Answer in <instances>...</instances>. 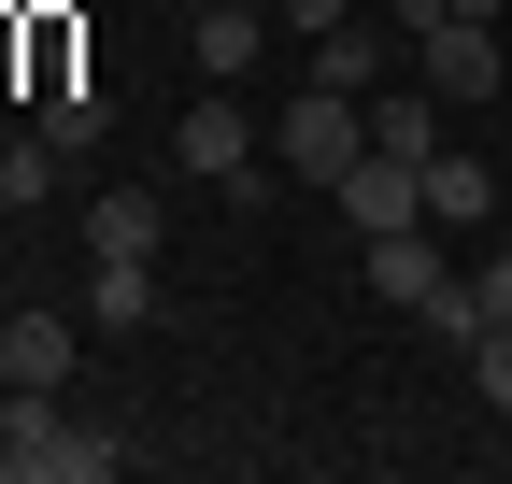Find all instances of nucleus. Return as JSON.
<instances>
[{"label": "nucleus", "mask_w": 512, "mask_h": 484, "mask_svg": "<svg viewBox=\"0 0 512 484\" xmlns=\"http://www.w3.org/2000/svg\"><path fill=\"white\" fill-rule=\"evenodd\" d=\"M0 470H15V484H114L128 442L114 428H72L57 385H0Z\"/></svg>", "instance_id": "1"}, {"label": "nucleus", "mask_w": 512, "mask_h": 484, "mask_svg": "<svg viewBox=\"0 0 512 484\" xmlns=\"http://www.w3.org/2000/svg\"><path fill=\"white\" fill-rule=\"evenodd\" d=\"M271 157L299 171V186H313V200H328V186H342V171L370 157V114H356L342 86H299V100L271 114Z\"/></svg>", "instance_id": "2"}, {"label": "nucleus", "mask_w": 512, "mask_h": 484, "mask_svg": "<svg viewBox=\"0 0 512 484\" xmlns=\"http://www.w3.org/2000/svg\"><path fill=\"white\" fill-rule=\"evenodd\" d=\"M171 157L200 171V186H256V171H271V129H256V114L214 86V100H185V129H171Z\"/></svg>", "instance_id": "3"}, {"label": "nucleus", "mask_w": 512, "mask_h": 484, "mask_svg": "<svg viewBox=\"0 0 512 484\" xmlns=\"http://www.w3.org/2000/svg\"><path fill=\"white\" fill-rule=\"evenodd\" d=\"M328 214H342L356 242H384V228H427V171H413V157H384V143H370V157L342 171V186H328Z\"/></svg>", "instance_id": "4"}, {"label": "nucleus", "mask_w": 512, "mask_h": 484, "mask_svg": "<svg viewBox=\"0 0 512 484\" xmlns=\"http://www.w3.org/2000/svg\"><path fill=\"white\" fill-rule=\"evenodd\" d=\"M413 72H427V100H498V29H470V15L413 29Z\"/></svg>", "instance_id": "5"}, {"label": "nucleus", "mask_w": 512, "mask_h": 484, "mask_svg": "<svg viewBox=\"0 0 512 484\" xmlns=\"http://www.w3.org/2000/svg\"><path fill=\"white\" fill-rule=\"evenodd\" d=\"M72 356H86V314H0V385H72Z\"/></svg>", "instance_id": "6"}, {"label": "nucleus", "mask_w": 512, "mask_h": 484, "mask_svg": "<svg viewBox=\"0 0 512 484\" xmlns=\"http://www.w3.org/2000/svg\"><path fill=\"white\" fill-rule=\"evenodd\" d=\"M299 57H313L299 86H342V100H370V86H384V57H399V15H384V29H370V15H342V29H313Z\"/></svg>", "instance_id": "7"}, {"label": "nucleus", "mask_w": 512, "mask_h": 484, "mask_svg": "<svg viewBox=\"0 0 512 484\" xmlns=\"http://www.w3.org/2000/svg\"><path fill=\"white\" fill-rule=\"evenodd\" d=\"M185 29H200V86H242L256 57H271V15H256V0H200Z\"/></svg>", "instance_id": "8"}, {"label": "nucleus", "mask_w": 512, "mask_h": 484, "mask_svg": "<svg viewBox=\"0 0 512 484\" xmlns=\"http://www.w3.org/2000/svg\"><path fill=\"white\" fill-rule=\"evenodd\" d=\"M157 242H171V200H143V186L86 200V257H157Z\"/></svg>", "instance_id": "9"}, {"label": "nucleus", "mask_w": 512, "mask_h": 484, "mask_svg": "<svg viewBox=\"0 0 512 484\" xmlns=\"http://www.w3.org/2000/svg\"><path fill=\"white\" fill-rule=\"evenodd\" d=\"M484 214H498V171L441 143V157H427V228H484Z\"/></svg>", "instance_id": "10"}, {"label": "nucleus", "mask_w": 512, "mask_h": 484, "mask_svg": "<svg viewBox=\"0 0 512 484\" xmlns=\"http://www.w3.org/2000/svg\"><path fill=\"white\" fill-rule=\"evenodd\" d=\"M427 285H441V228H384V242H370V299H399V314H413Z\"/></svg>", "instance_id": "11"}, {"label": "nucleus", "mask_w": 512, "mask_h": 484, "mask_svg": "<svg viewBox=\"0 0 512 484\" xmlns=\"http://www.w3.org/2000/svg\"><path fill=\"white\" fill-rule=\"evenodd\" d=\"M86 328H157V257H100L86 271Z\"/></svg>", "instance_id": "12"}, {"label": "nucleus", "mask_w": 512, "mask_h": 484, "mask_svg": "<svg viewBox=\"0 0 512 484\" xmlns=\"http://www.w3.org/2000/svg\"><path fill=\"white\" fill-rule=\"evenodd\" d=\"M29 100H43V143H57V157H86V143L114 129V100H100L86 72H72V86H29Z\"/></svg>", "instance_id": "13"}, {"label": "nucleus", "mask_w": 512, "mask_h": 484, "mask_svg": "<svg viewBox=\"0 0 512 484\" xmlns=\"http://www.w3.org/2000/svg\"><path fill=\"white\" fill-rule=\"evenodd\" d=\"M57 171H72V157H57L43 129H29V143H0V214H29V200H57Z\"/></svg>", "instance_id": "14"}, {"label": "nucleus", "mask_w": 512, "mask_h": 484, "mask_svg": "<svg viewBox=\"0 0 512 484\" xmlns=\"http://www.w3.org/2000/svg\"><path fill=\"white\" fill-rule=\"evenodd\" d=\"M370 143H384V157H413V171L441 157V143H427V100H370Z\"/></svg>", "instance_id": "15"}, {"label": "nucleus", "mask_w": 512, "mask_h": 484, "mask_svg": "<svg viewBox=\"0 0 512 484\" xmlns=\"http://www.w3.org/2000/svg\"><path fill=\"white\" fill-rule=\"evenodd\" d=\"M470 385L498 399V428H512V328H484V342H470Z\"/></svg>", "instance_id": "16"}, {"label": "nucleus", "mask_w": 512, "mask_h": 484, "mask_svg": "<svg viewBox=\"0 0 512 484\" xmlns=\"http://www.w3.org/2000/svg\"><path fill=\"white\" fill-rule=\"evenodd\" d=\"M470 285H484V328H512V242H498V257H484Z\"/></svg>", "instance_id": "17"}, {"label": "nucleus", "mask_w": 512, "mask_h": 484, "mask_svg": "<svg viewBox=\"0 0 512 484\" xmlns=\"http://www.w3.org/2000/svg\"><path fill=\"white\" fill-rule=\"evenodd\" d=\"M342 15H370V0H285V29L313 43V29H342Z\"/></svg>", "instance_id": "18"}, {"label": "nucleus", "mask_w": 512, "mask_h": 484, "mask_svg": "<svg viewBox=\"0 0 512 484\" xmlns=\"http://www.w3.org/2000/svg\"><path fill=\"white\" fill-rule=\"evenodd\" d=\"M0 314H15V285H0Z\"/></svg>", "instance_id": "19"}, {"label": "nucleus", "mask_w": 512, "mask_h": 484, "mask_svg": "<svg viewBox=\"0 0 512 484\" xmlns=\"http://www.w3.org/2000/svg\"><path fill=\"white\" fill-rule=\"evenodd\" d=\"M185 15H200V0H185Z\"/></svg>", "instance_id": "20"}]
</instances>
